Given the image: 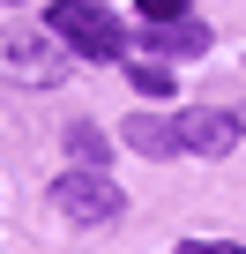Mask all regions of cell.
I'll use <instances>...</instances> for the list:
<instances>
[{
    "instance_id": "cell-1",
    "label": "cell",
    "mask_w": 246,
    "mask_h": 254,
    "mask_svg": "<svg viewBox=\"0 0 246 254\" xmlns=\"http://www.w3.org/2000/svg\"><path fill=\"white\" fill-rule=\"evenodd\" d=\"M45 30H52L75 60H119L127 38H135V30H119V15L97 8V0H52V8H45Z\"/></svg>"
},
{
    "instance_id": "cell-2",
    "label": "cell",
    "mask_w": 246,
    "mask_h": 254,
    "mask_svg": "<svg viewBox=\"0 0 246 254\" xmlns=\"http://www.w3.org/2000/svg\"><path fill=\"white\" fill-rule=\"evenodd\" d=\"M52 209H60L67 224H112L119 209H127V194H119L97 165H67V172L52 180Z\"/></svg>"
},
{
    "instance_id": "cell-3",
    "label": "cell",
    "mask_w": 246,
    "mask_h": 254,
    "mask_svg": "<svg viewBox=\"0 0 246 254\" xmlns=\"http://www.w3.org/2000/svg\"><path fill=\"white\" fill-rule=\"evenodd\" d=\"M0 67H8L15 82H30V90H45V82H60L67 75V45L38 23V30H8L0 38Z\"/></svg>"
},
{
    "instance_id": "cell-4",
    "label": "cell",
    "mask_w": 246,
    "mask_h": 254,
    "mask_svg": "<svg viewBox=\"0 0 246 254\" xmlns=\"http://www.w3.org/2000/svg\"><path fill=\"white\" fill-rule=\"evenodd\" d=\"M172 120H179V150H187V157H231L239 135H246V120H239V112H216V105H187V112H172Z\"/></svg>"
},
{
    "instance_id": "cell-5",
    "label": "cell",
    "mask_w": 246,
    "mask_h": 254,
    "mask_svg": "<svg viewBox=\"0 0 246 254\" xmlns=\"http://www.w3.org/2000/svg\"><path fill=\"white\" fill-rule=\"evenodd\" d=\"M127 150H142V157H187L179 150V120L172 112H127V135H119Z\"/></svg>"
},
{
    "instance_id": "cell-6",
    "label": "cell",
    "mask_w": 246,
    "mask_h": 254,
    "mask_svg": "<svg viewBox=\"0 0 246 254\" xmlns=\"http://www.w3.org/2000/svg\"><path fill=\"white\" fill-rule=\"evenodd\" d=\"M135 45H149V53H209V30H201L194 15H179V23H149V30H135Z\"/></svg>"
},
{
    "instance_id": "cell-7",
    "label": "cell",
    "mask_w": 246,
    "mask_h": 254,
    "mask_svg": "<svg viewBox=\"0 0 246 254\" xmlns=\"http://www.w3.org/2000/svg\"><path fill=\"white\" fill-rule=\"evenodd\" d=\"M67 165H112V142H104V127H90V120H75L67 127Z\"/></svg>"
},
{
    "instance_id": "cell-8",
    "label": "cell",
    "mask_w": 246,
    "mask_h": 254,
    "mask_svg": "<svg viewBox=\"0 0 246 254\" xmlns=\"http://www.w3.org/2000/svg\"><path fill=\"white\" fill-rule=\"evenodd\" d=\"M135 8H142V23H179L187 0H135Z\"/></svg>"
},
{
    "instance_id": "cell-9",
    "label": "cell",
    "mask_w": 246,
    "mask_h": 254,
    "mask_svg": "<svg viewBox=\"0 0 246 254\" xmlns=\"http://www.w3.org/2000/svg\"><path fill=\"white\" fill-rule=\"evenodd\" d=\"M135 90H149V97H164V90H172V75H164V67H149V60H135Z\"/></svg>"
}]
</instances>
